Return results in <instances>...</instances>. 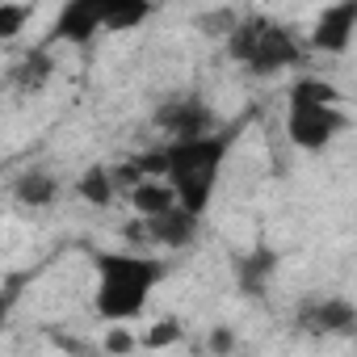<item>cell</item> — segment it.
<instances>
[{"label":"cell","mask_w":357,"mask_h":357,"mask_svg":"<svg viewBox=\"0 0 357 357\" xmlns=\"http://www.w3.org/2000/svg\"><path fill=\"white\" fill-rule=\"evenodd\" d=\"M236 139H240V126H219V130L198 135V139L160 143L155 151L135 155V168L143 176H164L168 190L176 194V202L194 219H202L215 202V190L223 181V164H227Z\"/></svg>","instance_id":"6da1fadb"},{"label":"cell","mask_w":357,"mask_h":357,"mask_svg":"<svg viewBox=\"0 0 357 357\" xmlns=\"http://www.w3.org/2000/svg\"><path fill=\"white\" fill-rule=\"evenodd\" d=\"M93 265H97L93 307L114 328L126 324V319H139L151 290L168 278L164 257H147V252H97Z\"/></svg>","instance_id":"7a4b0ae2"},{"label":"cell","mask_w":357,"mask_h":357,"mask_svg":"<svg viewBox=\"0 0 357 357\" xmlns=\"http://www.w3.org/2000/svg\"><path fill=\"white\" fill-rule=\"evenodd\" d=\"M349 114L344 97L324 76H298L286 93V139L298 151H324L336 135H344Z\"/></svg>","instance_id":"3957f363"},{"label":"cell","mask_w":357,"mask_h":357,"mask_svg":"<svg viewBox=\"0 0 357 357\" xmlns=\"http://www.w3.org/2000/svg\"><path fill=\"white\" fill-rule=\"evenodd\" d=\"M227 55L248 68L252 76H278L286 68H298L303 55H307V43L282 26L278 17H265V13H248L240 17L231 30H227Z\"/></svg>","instance_id":"277c9868"},{"label":"cell","mask_w":357,"mask_h":357,"mask_svg":"<svg viewBox=\"0 0 357 357\" xmlns=\"http://www.w3.org/2000/svg\"><path fill=\"white\" fill-rule=\"evenodd\" d=\"M155 130L164 135V143H176V139H198V135H211L219 130L211 105H202L198 97H168L155 105Z\"/></svg>","instance_id":"5b68a950"},{"label":"cell","mask_w":357,"mask_h":357,"mask_svg":"<svg viewBox=\"0 0 357 357\" xmlns=\"http://www.w3.org/2000/svg\"><path fill=\"white\" fill-rule=\"evenodd\" d=\"M307 336H353L357 332V303L349 298H307L294 315Z\"/></svg>","instance_id":"8992f818"},{"label":"cell","mask_w":357,"mask_h":357,"mask_svg":"<svg viewBox=\"0 0 357 357\" xmlns=\"http://www.w3.org/2000/svg\"><path fill=\"white\" fill-rule=\"evenodd\" d=\"M353 34H357V0H349V5H328L311 26L307 47L324 51V55H344L353 47Z\"/></svg>","instance_id":"52a82bcc"},{"label":"cell","mask_w":357,"mask_h":357,"mask_svg":"<svg viewBox=\"0 0 357 357\" xmlns=\"http://www.w3.org/2000/svg\"><path fill=\"white\" fill-rule=\"evenodd\" d=\"M101 30H105V0H72V5L59 9L51 38H55V43L84 47V43H93Z\"/></svg>","instance_id":"ba28073f"},{"label":"cell","mask_w":357,"mask_h":357,"mask_svg":"<svg viewBox=\"0 0 357 357\" xmlns=\"http://www.w3.org/2000/svg\"><path fill=\"white\" fill-rule=\"evenodd\" d=\"M139 223H143V219H139ZM198 223H202V219H194L185 206H176V211H168V215H160V219L143 223V236H147L151 244H160V248L176 252V248H190V244H194Z\"/></svg>","instance_id":"9c48e42d"},{"label":"cell","mask_w":357,"mask_h":357,"mask_svg":"<svg viewBox=\"0 0 357 357\" xmlns=\"http://www.w3.org/2000/svg\"><path fill=\"white\" fill-rule=\"evenodd\" d=\"M13 202H22L26 211H47V206H55V198H59V176L51 172V168H22L17 176H13Z\"/></svg>","instance_id":"30bf717a"},{"label":"cell","mask_w":357,"mask_h":357,"mask_svg":"<svg viewBox=\"0 0 357 357\" xmlns=\"http://www.w3.org/2000/svg\"><path fill=\"white\" fill-rule=\"evenodd\" d=\"M126 198L135 206V219H143V223H151V219H160V215H168V211L181 206V202H176V194L168 190L164 176H143L139 185L126 190Z\"/></svg>","instance_id":"8fae6325"},{"label":"cell","mask_w":357,"mask_h":357,"mask_svg":"<svg viewBox=\"0 0 357 357\" xmlns=\"http://www.w3.org/2000/svg\"><path fill=\"white\" fill-rule=\"evenodd\" d=\"M273 269H278V252L273 248H252V252H244L240 261H236V286H240V294H248V298H261L265 290H269V282H273Z\"/></svg>","instance_id":"7c38bea8"},{"label":"cell","mask_w":357,"mask_h":357,"mask_svg":"<svg viewBox=\"0 0 357 357\" xmlns=\"http://www.w3.org/2000/svg\"><path fill=\"white\" fill-rule=\"evenodd\" d=\"M51 72H55L51 51H47V47H34V51H26V55L9 68V84H13L17 93H43L47 80H51Z\"/></svg>","instance_id":"4fadbf2b"},{"label":"cell","mask_w":357,"mask_h":357,"mask_svg":"<svg viewBox=\"0 0 357 357\" xmlns=\"http://www.w3.org/2000/svg\"><path fill=\"white\" fill-rule=\"evenodd\" d=\"M76 194H80L89 206H114V198L122 194L118 172H114L109 164H93V168H84V172L76 176Z\"/></svg>","instance_id":"5bb4252c"},{"label":"cell","mask_w":357,"mask_h":357,"mask_svg":"<svg viewBox=\"0 0 357 357\" xmlns=\"http://www.w3.org/2000/svg\"><path fill=\"white\" fill-rule=\"evenodd\" d=\"M151 17V5H135V0H105V34H126Z\"/></svg>","instance_id":"9a60e30c"},{"label":"cell","mask_w":357,"mask_h":357,"mask_svg":"<svg viewBox=\"0 0 357 357\" xmlns=\"http://www.w3.org/2000/svg\"><path fill=\"white\" fill-rule=\"evenodd\" d=\"M34 17V5H9V0H0V38H17L22 26Z\"/></svg>","instance_id":"2e32d148"},{"label":"cell","mask_w":357,"mask_h":357,"mask_svg":"<svg viewBox=\"0 0 357 357\" xmlns=\"http://www.w3.org/2000/svg\"><path fill=\"white\" fill-rule=\"evenodd\" d=\"M181 340V324L176 319H160V324H151V332L139 340L143 349H164V344H176Z\"/></svg>","instance_id":"e0dca14e"},{"label":"cell","mask_w":357,"mask_h":357,"mask_svg":"<svg viewBox=\"0 0 357 357\" xmlns=\"http://www.w3.org/2000/svg\"><path fill=\"white\" fill-rule=\"evenodd\" d=\"M135 344H139V340H135L122 324H118V328L109 332V340H105V349H109V353H126V349H135Z\"/></svg>","instance_id":"ac0fdd59"},{"label":"cell","mask_w":357,"mask_h":357,"mask_svg":"<svg viewBox=\"0 0 357 357\" xmlns=\"http://www.w3.org/2000/svg\"><path fill=\"white\" fill-rule=\"evenodd\" d=\"M231 344H236V340H231V332H227V328H215L211 349H215V353H231Z\"/></svg>","instance_id":"d6986e66"}]
</instances>
